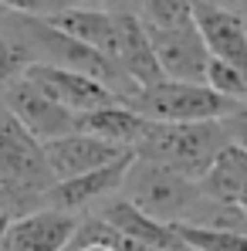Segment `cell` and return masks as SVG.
Returning <instances> with one entry per match:
<instances>
[{"instance_id":"6da1fadb","label":"cell","mask_w":247,"mask_h":251,"mask_svg":"<svg viewBox=\"0 0 247 251\" xmlns=\"http://www.w3.org/2000/svg\"><path fill=\"white\" fill-rule=\"evenodd\" d=\"M54 187L41 143L0 105V210L7 221L41 210L44 194Z\"/></svg>"},{"instance_id":"7a4b0ae2","label":"cell","mask_w":247,"mask_h":251,"mask_svg":"<svg viewBox=\"0 0 247 251\" xmlns=\"http://www.w3.org/2000/svg\"><path fill=\"white\" fill-rule=\"evenodd\" d=\"M227 146V132L220 123H190V126H169V123H149L139 146L132 150L135 160L159 163L186 180H200L210 163Z\"/></svg>"},{"instance_id":"3957f363","label":"cell","mask_w":247,"mask_h":251,"mask_svg":"<svg viewBox=\"0 0 247 251\" xmlns=\"http://www.w3.org/2000/svg\"><path fill=\"white\" fill-rule=\"evenodd\" d=\"M119 197L135 210H142L146 217L169 227H190L197 210L203 207V194L193 180L146 160H132Z\"/></svg>"},{"instance_id":"277c9868","label":"cell","mask_w":247,"mask_h":251,"mask_svg":"<svg viewBox=\"0 0 247 251\" xmlns=\"http://www.w3.org/2000/svg\"><path fill=\"white\" fill-rule=\"evenodd\" d=\"M142 119L149 123H169V126H190V123H220L237 105L224 102L213 95L206 85H190V82H159L153 88H139L135 99L129 102Z\"/></svg>"},{"instance_id":"5b68a950","label":"cell","mask_w":247,"mask_h":251,"mask_svg":"<svg viewBox=\"0 0 247 251\" xmlns=\"http://www.w3.org/2000/svg\"><path fill=\"white\" fill-rule=\"evenodd\" d=\"M0 105L24 126L38 143H51V139H61V136H71L78 132V116L61 109L54 99H47L38 85H31L27 78L7 85L0 92Z\"/></svg>"},{"instance_id":"8992f818","label":"cell","mask_w":247,"mask_h":251,"mask_svg":"<svg viewBox=\"0 0 247 251\" xmlns=\"http://www.w3.org/2000/svg\"><path fill=\"white\" fill-rule=\"evenodd\" d=\"M132 160L135 156L129 153V156H122L112 167H102V170H95V173H85V176H75V180L54 183L44 194L41 207L61 210V214H71V217H85V214L98 210L102 204H109V201H115L122 194V180H125V173H129V167H132Z\"/></svg>"},{"instance_id":"52a82bcc","label":"cell","mask_w":247,"mask_h":251,"mask_svg":"<svg viewBox=\"0 0 247 251\" xmlns=\"http://www.w3.org/2000/svg\"><path fill=\"white\" fill-rule=\"evenodd\" d=\"M146 27V24H142ZM156 65L163 72L166 82H190V85H203V72H206V54L203 38L197 31V24L186 27H169V31H153L146 27Z\"/></svg>"},{"instance_id":"ba28073f","label":"cell","mask_w":247,"mask_h":251,"mask_svg":"<svg viewBox=\"0 0 247 251\" xmlns=\"http://www.w3.org/2000/svg\"><path fill=\"white\" fill-rule=\"evenodd\" d=\"M41 150H44V160H47V170H51L54 183L75 180V176H85V173H95V170L112 167L122 156H129V150L112 146V143H102V139H95L88 132H71V136L51 139V143H44Z\"/></svg>"},{"instance_id":"9c48e42d","label":"cell","mask_w":247,"mask_h":251,"mask_svg":"<svg viewBox=\"0 0 247 251\" xmlns=\"http://www.w3.org/2000/svg\"><path fill=\"white\" fill-rule=\"evenodd\" d=\"M24 78L31 85H38L47 99H54L61 109H68L75 116H88L95 109H105V105L119 102L109 88H102L98 82H91L85 75H75V72H65V68H54V65H41V61H34L24 72Z\"/></svg>"},{"instance_id":"30bf717a","label":"cell","mask_w":247,"mask_h":251,"mask_svg":"<svg viewBox=\"0 0 247 251\" xmlns=\"http://www.w3.org/2000/svg\"><path fill=\"white\" fill-rule=\"evenodd\" d=\"M78 221L71 214L61 210H31L24 217L7 221L3 231V248L7 251H68L75 234H78Z\"/></svg>"},{"instance_id":"8fae6325","label":"cell","mask_w":247,"mask_h":251,"mask_svg":"<svg viewBox=\"0 0 247 251\" xmlns=\"http://www.w3.org/2000/svg\"><path fill=\"white\" fill-rule=\"evenodd\" d=\"M115 17H119V44H115V65L132 78L135 88H153L163 82V72L156 65L149 34L142 27V21L132 14L129 3H112Z\"/></svg>"},{"instance_id":"7c38bea8","label":"cell","mask_w":247,"mask_h":251,"mask_svg":"<svg viewBox=\"0 0 247 251\" xmlns=\"http://www.w3.org/2000/svg\"><path fill=\"white\" fill-rule=\"evenodd\" d=\"M91 217H98L102 224H109V227L119 231L122 238H129V241H135V245H142V248H149V251H176V248H183L176 227L146 217L142 210H135L132 204H125L122 197H115V201L102 204L98 210H91Z\"/></svg>"},{"instance_id":"4fadbf2b","label":"cell","mask_w":247,"mask_h":251,"mask_svg":"<svg viewBox=\"0 0 247 251\" xmlns=\"http://www.w3.org/2000/svg\"><path fill=\"white\" fill-rule=\"evenodd\" d=\"M149 119H142L135 109H129L125 102L115 105H105V109H95L88 116H78V132H88L102 143H112V146H122V150H135L142 132H146Z\"/></svg>"},{"instance_id":"5bb4252c","label":"cell","mask_w":247,"mask_h":251,"mask_svg":"<svg viewBox=\"0 0 247 251\" xmlns=\"http://www.w3.org/2000/svg\"><path fill=\"white\" fill-rule=\"evenodd\" d=\"M197 187L213 204H237L241 190L247 187V153L227 143L220 156L210 163V170L197 180Z\"/></svg>"},{"instance_id":"9a60e30c","label":"cell","mask_w":247,"mask_h":251,"mask_svg":"<svg viewBox=\"0 0 247 251\" xmlns=\"http://www.w3.org/2000/svg\"><path fill=\"white\" fill-rule=\"evenodd\" d=\"M31 65H34V54H31V48L24 44V38L17 34V27H14V21H10V10L3 7V10H0V92H3L7 85L21 82Z\"/></svg>"},{"instance_id":"2e32d148","label":"cell","mask_w":247,"mask_h":251,"mask_svg":"<svg viewBox=\"0 0 247 251\" xmlns=\"http://www.w3.org/2000/svg\"><path fill=\"white\" fill-rule=\"evenodd\" d=\"M129 7L153 31H169V27L193 24V3H186V0H146V3H129Z\"/></svg>"},{"instance_id":"e0dca14e","label":"cell","mask_w":247,"mask_h":251,"mask_svg":"<svg viewBox=\"0 0 247 251\" xmlns=\"http://www.w3.org/2000/svg\"><path fill=\"white\" fill-rule=\"evenodd\" d=\"M220 126H224V132H227V143L247 153V109L230 112L227 119H220Z\"/></svg>"},{"instance_id":"ac0fdd59","label":"cell","mask_w":247,"mask_h":251,"mask_svg":"<svg viewBox=\"0 0 247 251\" xmlns=\"http://www.w3.org/2000/svg\"><path fill=\"white\" fill-rule=\"evenodd\" d=\"M68 251H109V248H102V245H75V248H68Z\"/></svg>"},{"instance_id":"d6986e66","label":"cell","mask_w":247,"mask_h":251,"mask_svg":"<svg viewBox=\"0 0 247 251\" xmlns=\"http://www.w3.org/2000/svg\"><path fill=\"white\" fill-rule=\"evenodd\" d=\"M237 207H241V214L247 217V187L241 190V197H237Z\"/></svg>"},{"instance_id":"ffe728a7","label":"cell","mask_w":247,"mask_h":251,"mask_svg":"<svg viewBox=\"0 0 247 251\" xmlns=\"http://www.w3.org/2000/svg\"><path fill=\"white\" fill-rule=\"evenodd\" d=\"M3 231H7V221H0V251H7L3 248Z\"/></svg>"},{"instance_id":"44dd1931","label":"cell","mask_w":247,"mask_h":251,"mask_svg":"<svg viewBox=\"0 0 247 251\" xmlns=\"http://www.w3.org/2000/svg\"><path fill=\"white\" fill-rule=\"evenodd\" d=\"M0 221H7V217H3V210H0Z\"/></svg>"}]
</instances>
